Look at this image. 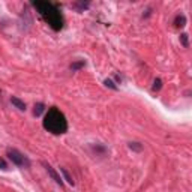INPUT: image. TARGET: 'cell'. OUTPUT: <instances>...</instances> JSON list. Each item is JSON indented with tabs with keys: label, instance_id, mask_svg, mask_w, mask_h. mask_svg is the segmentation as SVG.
<instances>
[{
	"label": "cell",
	"instance_id": "obj_1",
	"mask_svg": "<svg viewBox=\"0 0 192 192\" xmlns=\"http://www.w3.org/2000/svg\"><path fill=\"white\" fill-rule=\"evenodd\" d=\"M32 5L53 30H60L63 27V17L57 9V6H54L50 2H33Z\"/></svg>",
	"mask_w": 192,
	"mask_h": 192
},
{
	"label": "cell",
	"instance_id": "obj_2",
	"mask_svg": "<svg viewBox=\"0 0 192 192\" xmlns=\"http://www.w3.org/2000/svg\"><path fill=\"white\" fill-rule=\"evenodd\" d=\"M44 128L51 132V134H56V135H60V134H65L68 131V122H66V117L65 114L57 110L56 107L50 108L47 111V114L44 117Z\"/></svg>",
	"mask_w": 192,
	"mask_h": 192
},
{
	"label": "cell",
	"instance_id": "obj_3",
	"mask_svg": "<svg viewBox=\"0 0 192 192\" xmlns=\"http://www.w3.org/2000/svg\"><path fill=\"white\" fill-rule=\"evenodd\" d=\"M8 158H9L15 165H18V167H23V168H29V167H30L29 158H27L24 153H21L20 150H17V149H9V150H8Z\"/></svg>",
	"mask_w": 192,
	"mask_h": 192
},
{
	"label": "cell",
	"instance_id": "obj_4",
	"mask_svg": "<svg viewBox=\"0 0 192 192\" xmlns=\"http://www.w3.org/2000/svg\"><path fill=\"white\" fill-rule=\"evenodd\" d=\"M42 165H44L45 171H47V173L50 174V177H51V179H53V180H54V182H56L57 185L63 186V180H62V177H60V176L57 174V171H56V170H54V168H53V167H51V165H50L48 162H42Z\"/></svg>",
	"mask_w": 192,
	"mask_h": 192
},
{
	"label": "cell",
	"instance_id": "obj_5",
	"mask_svg": "<svg viewBox=\"0 0 192 192\" xmlns=\"http://www.w3.org/2000/svg\"><path fill=\"white\" fill-rule=\"evenodd\" d=\"M11 102H12V105H15L18 110H26V104L21 101V99H18V98H11Z\"/></svg>",
	"mask_w": 192,
	"mask_h": 192
},
{
	"label": "cell",
	"instance_id": "obj_6",
	"mask_svg": "<svg viewBox=\"0 0 192 192\" xmlns=\"http://www.w3.org/2000/svg\"><path fill=\"white\" fill-rule=\"evenodd\" d=\"M174 24H176V27H183V26L186 24V18H185V15H177L176 20H174Z\"/></svg>",
	"mask_w": 192,
	"mask_h": 192
},
{
	"label": "cell",
	"instance_id": "obj_7",
	"mask_svg": "<svg viewBox=\"0 0 192 192\" xmlns=\"http://www.w3.org/2000/svg\"><path fill=\"white\" fill-rule=\"evenodd\" d=\"M129 149L134 150V152H141V150H143V146H141L140 143L134 141V143H129Z\"/></svg>",
	"mask_w": 192,
	"mask_h": 192
},
{
	"label": "cell",
	"instance_id": "obj_8",
	"mask_svg": "<svg viewBox=\"0 0 192 192\" xmlns=\"http://www.w3.org/2000/svg\"><path fill=\"white\" fill-rule=\"evenodd\" d=\"M60 171L63 173V176H65V180H66V182H68L69 185H74V179L71 177V174H69V173H68V171H66L65 168H60Z\"/></svg>",
	"mask_w": 192,
	"mask_h": 192
},
{
	"label": "cell",
	"instance_id": "obj_9",
	"mask_svg": "<svg viewBox=\"0 0 192 192\" xmlns=\"http://www.w3.org/2000/svg\"><path fill=\"white\" fill-rule=\"evenodd\" d=\"M84 60H80V62H75V63H72L71 65V69L72 71H78V69H81V68H84Z\"/></svg>",
	"mask_w": 192,
	"mask_h": 192
},
{
	"label": "cell",
	"instance_id": "obj_10",
	"mask_svg": "<svg viewBox=\"0 0 192 192\" xmlns=\"http://www.w3.org/2000/svg\"><path fill=\"white\" fill-rule=\"evenodd\" d=\"M44 108H45V107H44V104H36V105H35V114L41 116V114H42V111H44Z\"/></svg>",
	"mask_w": 192,
	"mask_h": 192
},
{
	"label": "cell",
	"instance_id": "obj_11",
	"mask_svg": "<svg viewBox=\"0 0 192 192\" xmlns=\"http://www.w3.org/2000/svg\"><path fill=\"white\" fill-rule=\"evenodd\" d=\"M180 41H182V44H183V47H185V48H188V47H189V42H188V35H186V33L180 35Z\"/></svg>",
	"mask_w": 192,
	"mask_h": 192
},
{
	"label": "cell",
	"instance_id": "obj_12",
	"mask_svg": "<svg viewBox=\"0 0 192 192\" xmlns=\"http://www.w3.org/2000/svg\"><path fill=\"white\" fill-rule=\"evenodd\" d=\"M74 8H78V9H86V8H89V2H86V3H74Z\"/></svg>",
	"mask_w": 192,
	"mask_h": 192
},
{
	"label": "cell",
	"instance_id": "obj_13",
	"mask_svg": "<svg viewBox=\"0 0 192 192\" xmlns=\"http://www.w3.org/2000/svg\"><path fill=\"white\" fill-rule=\"evenodd\" d=\"M161 86H162V81L158 78V80H155V83H153V90H159L161 89Z\"/></svg>",
	"mask_w": 192,
	"mask_h": 192
},
{
	"label": "cell",
	"instance_id": "obj_14",
	"mask_svg": "<svg viewBox=\"0 0 192 192\" xmlns=\"http://www.w3.org/2000/svg\"><path fill=\"white\" fill-rule=\"evenodd\" d=\"M104 83H105V86H107V87H111V89H117V86H116L114 83H113V81H111V80H105V81H104Z\"/></svg>",
	"mask_w": 192,
	"mask_h": 192
},
{
	"label": "cell",
	"instance_id": "obj_15",
	"mask_svg": "<svg viewBox=\"0 0 192 192\" xmlns=\"http://www.w3.org/2000/svg\"><path fill=\"white\" fill-rule=\"evenodd\" d=\"M0 168L2 170H8V165H6V162L3 159H0Z\"/></svg>",
	"mask_w": 192,
	"mask_h": 192
}]
</instances>
